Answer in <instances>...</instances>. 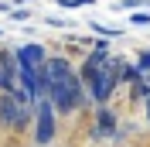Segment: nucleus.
I'll return each instance as SVG.
<instances>
[{"mask_svg": "<svg viewBox=\"0 0 150 147\" xmlns=\"http://www.w3.org/2000/svg\"><path fill=\"white\" fill-rule=\"evenodd\" d=\"M48 96H51L48 103H51L58 113H72L79 103H85V96H82V79H75V75H65V79L51 82Z\"/></svg>", "mask_w": 150, "mask_h": 147, "instance_id": "obj_1", "label": "nucleus"}, {"mask_svg": "<svg viewBox=\"0 0 150 147\" xmlns=\"http://www.w3.org/2000/svg\"><path fill=\"white\" fill-rule=\"evenodd\" d=\"M120 72H123V62H120V58H106V62H103V69H99V75H96V82L89 86V89H92V96H96L99 103H106V99L112 96Z\"/></svg>", "mask_w": 150, "mask_h": 147, "instance_id": "obj_2", "label": "nucleus"}, {"mask_svg": "<svg viewBox=\"0 0 150 147\" xmlns=\"http://www.w3.org/2000/svg\"><path fill=\"white\" fill-rule=\"evenodd\" d=\"M0 123H7L10 130H24L28 127V106L14 92H0Z\"/></svg>", "mask_w": 150, "mask_h": 147, "instance_id": "obj_3", "label": "nucleus"}, {"mask_svg": "<svg viewBox=\"0 0 150 147\" xmlns=\"http://www.w3.org/2000/svg\"><path fill=\"white\" fill-rule=\"evenodd\" d=\"M38 144H51L55 140V106L48 99L38 103V130H34Z\"/></svg>", "mask_w": 150, "mask_h": 147, "instance_id": "obj_4", "label": "nucleus"}, {"mask_svg": "<svg viewBox=\"0 0 150 147\" xmlns=\"http://www.w3.org/2000/svg\"><path fill=\"white\" fill-rule=\"evenodd\" d=\"M17 89L24 92L28 99H38V65L17 62Z\"/></svg>", "mask_w": 150, "mask_h": 147, "instance_id": "obj_5", "label": "nucleus"}, {"mask_svg": "<svg viewBox=\"0 0 150 147\" xmlns=\"http://www.w3.org/2000/svg\"><path fill=\"white\" fill-rule=\"evenodd\" d=\"M14 58L24 62V65H41V62H45V48H41V45H24V48L14 51Z\"/></svg>", "mask_w": 150, "mask_h": 147, "instance_id": "obj_6", "label": "nucleus"}, {"mask_svg": "<svg viewBox=\"0 0 150 147\" xmlns=\"http://www.w3.org/2000/svg\"><path fill=\"white\" fill-rule=\"evenodd\" d=\"M99 133H112L116 130V116H112V110H99Z\"/></svg>", "mask_w": 150, "mask_h": 147, "instance_id": "obj_7", "label": "nucleus"}, {"mask_svg": "<svg viewBox=\"0 0 150 147\" xmlns=\"http://www.w3.org/2000/svg\"><path fill=\"white\" fill-rule=\"evenodd\" d=\"M140 96H147V82H137L133 79V99H140Z\"/></svg>", "mask_w": 150, "mask_h": 147, "instance_id": "obj_8", "label": "nucleus"}, {"mask_svg": "<svg viewBox=\"0 0 150 147\" xmlns=\"http://www.w3.org/2000/svg\"><path fill=\"white\" fill-rule=\"evenodd\" d=\"M137 72H150V51L140 55V65H137Z\"/></svg>", "mask_w": 150, "mask_h": 147, "instance_id": "obj_9", "label": "nucleus"}, {"mask_svg": "<svg viewBox=\"0 0 150 147\" xmlns=\"http://www.w3.org/2000/svg\"><path fill=\"white\" fill-rule=\"evenodd\" d=\"M0 38H4V34H0Z\"/></svg>", "mask_w": 150, "mask_h": 147, "instance_id": "obj_10", "label": "nucleus"}]
</instances>
